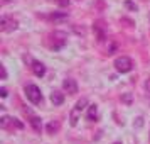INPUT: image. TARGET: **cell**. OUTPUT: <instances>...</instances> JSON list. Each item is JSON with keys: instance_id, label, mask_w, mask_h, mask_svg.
I'll list each match as a JSON object with an SVG mask.
<instances>
[{"instance_id": "6da1fadb", "label": "cell", "mask_w": 150, "mask_h": 144, "mask_svg": "<svg viewBox=\"0 0 150 144\" xmlns=\"http://www.w3.org/2000/svg\"><path fill=\"white\" fill-rule=\"evenodd\" d=\"M113 66H115V69L118 73H130L133 69V61L130 59L128 56H120V58L115 59Z\"/></svg>"}, {"instance_id": "7a4b0ae2", "label": "cell", "mask_w": 150, "mask_h": 144, "mask_svg": "<svg viewBox=\"0 0 150 144\" xmlns=\"http://www.w3.org/2000/svg\"><path fill=\"white\" fill-rule=\"evenodd\" d=\"M25 97H27V100H30L35 105L42 102V93L37 85H27L25 87Z\"/></svg>"}, {"instance_id": "3957f363", "label": "cell", "mask_w": 150, "mask_h": 144, "mask_svg": "<svg viewBox=\"0 0 150 144\" xmlns=\"http://www.w3.org/2000/svg\"><path fill=\"white\" fill-rule=\"evenodd\" d=\"M19 27V22L15 21L14 17H8V15H4L0 19V31L2 32H12Z\"/></svg>"}, {"instance_id": "277c9868", "label": "cell", "mask_w": 150, "mask_h": 144, "mask_svg": "<svg viewBox=\"0 0 150 144\" xmlns=\"http://www.w3.org/2000/svg\"><path fill=\"white\" fill-rule=\"evenodd\" d=\"M68 42V34L66 32H62V31H56L54 34H52V49H61L64 48V44Z\"/></svg>"}, {"instance_id": "5b68a950", "label": "cell", "mask_w": 150, "mask_h": 144, "mask_svg": "<svg viewBox=\"0 0 150 144\" xmlns=\"http://www.w3.org/2000/svg\"><path fill=\"white\" fill-rule=\"evenodd\" d=\"M62 88L66 90L69 95H74V93H78V83H76V80H73V78H66V80L62 82Z\"/></svg>"}, {"instance_id": "8992f818", "label": "cell", "mask_w": 150, "mask_h": 144, "mask_svg": "<svg viewBox=\"0 0 150 144\" xmlns=\"http://www.w3.org/2000/svg\"><path fill=\"white\" fill-rule=\"evenodd\" d=\"M30 68H32V71H34V75L39 76V78L46 75V66H44L42 63H39V61H32V66H30Z\"/></svg>"}, {"instance_id": "52a82bcc", "label": "cell", "mask_w": 150, "mask_h": 144, "mask_svg": "<svg viewBox=\"0 0 150 144\" xmlns=\"http://www.w3.org/2000/svg\"><path fill=\"white\" fill-rule=\"evenodd\" d=\"M51 102L54 103V105H62V102H64V93L54 90V92L51 93Z\"/></svg>"}, {"instance_id": "ba28073f", "label": "cell", "mask_w": 150, "mask_h": 144, "mask_svg": "<svg viewBox=\"0 0 150 144\" xmlns=\"http://www.w3.org/2000/svg\"><path fill=\"white\" fill-rule=\"evenodd\" d=\"M68 12H54V14H51V21L54 22H64L68 21Z\"/></svg>"}, {"instance_id": "9c48e42d", "label": "cell", "mask_w": 150, "mask_h": 144, "mask_svg": "<svg viewBox=\"0 0 150 144\" xmlns=\"http://www.w3.org/2000/svg\"><path fill=\"white\" fill-rule=\"evenodd\" d=\"M98 119V105H89L88 107V120H96Z\"/></svg>"}, {"instance_id": "30bf717a", "label": "cell", "mask_w": 150, "mask_h": 144, "mask_svg": "<svg viewBox=\"0 0 150 144\" xmlns=\"http://www.w3.org/2000/svg\"><path fill=\"white\" fill-rule=\"evenodd\" d=\"M86 107H88V98H84V97H83L81 100H78V102H76L74 110H78V112L81 114V112H83L84 109H86Z\"/></svg>"}, {"instance_id": "8fae6325", "label": "cell", "mask_w": 150, "mask_h": 144, "mask_svg": "<svg viewBox=\"0 0 150 144\" xmlns=\"http://www.w3.org/2000/svg\"><path fill=\"white\" fill-rule=\"evenodd\" d=\"M30 124H32V127H34L35 132H41L42 130V122L39 117H30Z\"/></svg>"}, {"instance_id": "7c38bea8", "label": "cell", "mask_w": 150, "mask_h": 144, "mask_svg": "<svg viewBox=\"0 0 150 144\" xmlns=\"http://www.w3.org/2000/svg\"><path fill=\"white\" fill-rule=\"evenodd\" d=\"M103 22H96L95 24V31L96 32H98V39H100V41H103V39H105V32H103Z\"/></svg>"}, {"instance_id": "4fadbf2b", "label": "cell", "mask_w": 150, "mask_h": 144, "mask_svg": "<svg viewBox=\"0 0 150 144\" xmlns=\"http://www.w3.org/2000/svg\"><path fill=\"white\" fill-rule=\"evenodd\" d=\"M57 129H59V122H49L47 124V132L49 134H54Z\"/></svg>"}, {"instance_id": "5bb4252c", "label": "cell", "mask_w": 150, "mask_h": 144, "mask_svg": "<svg viewBox=\"0 0 150 144\" xmlns=\"http://www.w3.org/2000/svg\"><path fill=\"white\" fill-rule=\"evenodd\" d=\"M78 115H79V112L73 109V112H71V125H73V127L78 124Z\"/></svg>"}, {"instance_id": "9a60e30c", "label": "cell", "mask_w": 150, "mask_h": 144, "mask_svg": "<svg viewBox=\"0 0 150 144\" xmlns=\"http://www.w3.org/2000/svg\"><path fill=\"white\" fill-rule=\"evenodd\" d=\"M125 5H127V9H130V10H137V5L133 4V2H130V0L125 2Z\"/></svg>"}, {"instance_id": "2e32d148", "label": "cell", "mask_w": 150, "mask_h": 144, "mask_svg": "<svg viewBox=\"0 0 150 144\" xmlns=\"http://www.w3.org/2000/svg\"><path fill=\"white\" fill-rule=\"evenodd\" d=\"M0 69H2V80H7V69H5V66L2 64V66H0Z\"/></svg>"}, {"instance_id": "e0dca14e", "label": "cell", "mask_w": 150, "mask_h": 144, "mask_svg": "<svg viewBox=\"0 0 150 144\" xmlns=\"http://www.w3.org/2000/svg\"><path fill=\"white\" fill-rule=\"evenodd\" d=\"M123 102L130 103V102H132V95H130V93H127V95H123Z\"/></svg>"}, {"instance_id": "ac0fdd59", "label": "cell", "mask_w": 150, "mask_h": 144, "mask_svg": "<svg viewBox=\"0 0 150 144\" xmlns=\"http://www.w3.org/2000/svg\"><path fill=\"white\" fill-rule=\"evenodd\" d=\"M7 95H8V93H7V88H0V97H2V98H5Z\"/></svg>"}, {"instance_id": "d6986e66", "label": "cell", "mask_w": 150, "mask_h": 144, "mask_svg": "<svg viewBox=\"0 0 150 144\" xmlns=\"http://www.w3.org/2000/svg\"><path fill=\"white\" fill-rule=\"evenodd\" d=\"M69 2H71V0H59V5H61V7H66V5H69Z\"/></svg>"}, {"instance_id": "ffe728a7", "label": "cell", "mask_w": 150, "mask_h": 144, "mask_svg": "<svg viewBox=\"0 0 150 144\" xmlns=\"http://www.w3.org/2000/svg\"><path fill=\"white\" fill-rule=\"evenodd\" d=\"M145 88H147V90L150 88V80H149V82H147V83H145Z\"/></svg>"}]
</instances>
